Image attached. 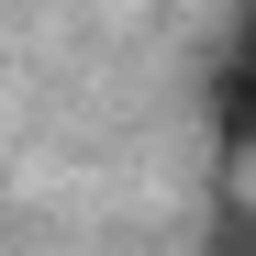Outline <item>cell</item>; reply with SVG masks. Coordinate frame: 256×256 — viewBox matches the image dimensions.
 I'll return each mask as SVG.
<instances>
[{"instance_id": "6da1fadb", "label": "cell", "mask_w": 256, "mask_h": 256, "mask_svg": "<svg viewBox=\"0 0 256 256\" xmlns=\"http://www.w3.org/2000/svg\"><path fill=\"white\" fill-rule=\"evenodd\" d=\"M200 122H212V145H223L234 167H256V67H245V56H212V78H200Z\"/></svg>"}]
</instances>
